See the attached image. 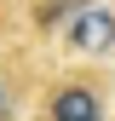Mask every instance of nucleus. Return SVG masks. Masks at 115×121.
Wrapping results in <instances>:
<instances>
[{"label":"nucleus","mask_w":115,"mask_h":121,"mask_svg":"<svg viewBox=\"0 0 115 121\" xmlns=\"http://www.w3.org/2000/svg\"><path fill=\"white\" fill-rule=\"evenodd\" d=\"M40 121H109V81L92 69H69L40 92Z\"/></svg>","instance_id":"obj_1"},{"label":"nucleus","mask_w":115,"mask_h":121,"mask_svg":"<svg viewBox=\"0 0 115 121\" xmlns=\"http://www.w3.org/2000/svg\"><path fill=\"white\" fill-rule=\"evenodd\" d=\"M63 46H69V52H81V58H98V52H109V46H115V12L86 0L75 17L63 23Z\"/></svg>","instance_id":"obj_2"},{"label":"nucleus","mask_w":115,"mask_h":121,"mask_svg":"<svg viewBox=\"0 0 115 121\" xmlns=\"http://www.w3.org/2000/svg\"><path fill=\"white\" fill-rule=\"evenodd\" d=\"M29 86H35V81H29V69L6 58V64H0V121H17V115H23Z\"/></svg>","instance_id":"obj_3"},{"label":"nucleus","mask_w":115,"mask_h":121,"mask_svg":"<svg viewBox=\"0 0 115 121\" xmlns=\"http://www.w3.org/2000/svg\"><path fill=\"white\" fill-rule=\"evenodd\" d=\"M81 6H86V0H40V6H35V23H40V29H52V23H69Z\"/></svg>","instance_id":"obj_4"}]
</instances>
